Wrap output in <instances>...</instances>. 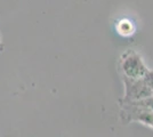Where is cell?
I'll return each instance as SVG.
<instances>
[{
    "instance_id": "cell-1",
    "label": "cell",
    "mask_w": 153,
    "mask_h": 137,
    "mask_svg": "<svg viewBox=\"0 0 153 137\" xmlns=\"http://www.w3.org/2000/svg\"><path fill=\"white\" fill-rule=\"evenodd\" d=\"M119 69L121 71L122 78L138 80L144 79L149 73V67L140 53L134 49H127L122 53L119 59Z\"/></svg>"
},
{
    "instance_id": "cell-2",
    "label": "cell",
    "mask_w": 153,
    "mask_h": 137,
    "mask_svg": "<svg viewBox=\"0 0 153 137\" xmlns=\"http://www.w3.org/2000/svg\"><path fill=\"white\" fill-rule=\"evenodd\" d=\"M122 81L125 85V94L120 103L137 102L153 96V91L147 86L144 79L131 80V79L122 78Z\"/></svg>"
},
{
    "instance_id": "cell-3",
    "label": "cell",
    "mask_w": 153,
    "mask_h": 137,
    "mask_svg": "<svg viewBox=\"0 0 153 137\" xmlns=\"http://www.w3.org/2000/svg\"><path fill=\"white\" fill-rule=\"evenodd\" d=\"M117 31L119 34H121L123 37H129L135 32V26L131 21L123 19V20L119 21L117 24Z\"/></svg>"
},
{
    "instance_id": "cell-4",
    "label": "cell",
    "mask_w": 153,
    "mask_h": 137,
    "mask_svg": "<svg viewBox=\"0 0 153 137\" xmlns=\"http://www.w3.org/2000/svg\"><path fill=\"white\" fill-rule=\"evenodd\" d=\"M144 80L146 81V84H147V86L151 88V90L153 91V71H149V73L146 74V77L144 78Z\"/></svg>"
},
{
    "instance_id": "cell-5",
    "label": "cell",
    "mask_w": 153,
    "mask_h": 137,
    "mask_svg": "<svg viewBox=\"0 0 153 137\" xmlns=\"http://www.w3.org/2000/svg\"><path fill=\"white\" fill-rule=\"evenodd\" d=\"M4 52V41H2V37H1V33H0V53Z\"/></svg>"
}]
</instances>
